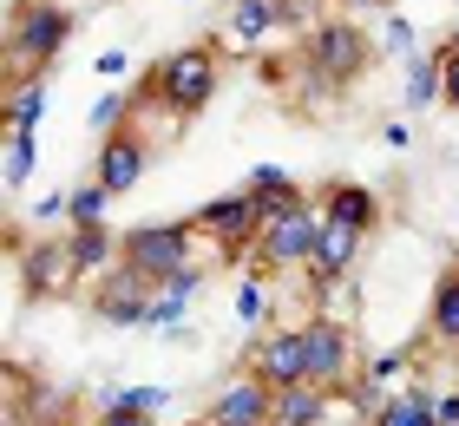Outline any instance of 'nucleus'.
Here are the masks:
<instances>
[{
    "label": "nucleus",
    "instance_id": "obj_1",
    "mask_svg": "<svg viewBox=\"0 0 459 426\" xmlns=\"http://www.w3.org/2000/svg\"><path fill=\"white\" fill-rule=\"evenodd\" d=\"M73 39V7L59 0H13L7 20V79H47V66Z\"/></svg>",
    "mask_w": 459,
    "mask_h": 426
},
{
    "label": "nucleus",
    "instance_id": "obj_2",
    "mask_svg": "<svg viewBox=\"0 0 459 426\" xmlns=\"http://www.w3.org/2000/svg\"><path fill=\"white\" fill-rule=\"evenodd\" d=\"M197 256H223V249L197 230V217H171V223H138V230H125L118 263H132L138 275H152V283H171V275L197 269Z\"/></svg>",
    "mask_w": 459,
    "mask_h": 426
},
{
    "label": "nucleus",
    "instance_id": "obj_3",
    "mask_svg": "<svg viewBox=\"0 0 459 426\" xmlns=\"http://www.w3.org/2000/svg\"><path fill=\"white\" fill-rule=\"evenodd\" d=\"M302 59V85L308 92H342V85H354L368 73L374 59V39L361 33V20H322V27H308V47L296 53Z\"/></svg>",
    "mask_w": 459,
    "mask_h": 426
},
{
    "label": "nucleus",
    "instance_id": "obj_4",
    "mask_svg": "<svg viewBox=\"0 0 459 426\" xmlns=\"http://www.w3.org/2000/svg\"><path fill=\"white\" fill-rule=\"evenodd\" d=\"M217 79H223L217 47H178V53L152 73V92H158L164 112H171V118L184 125V118H197L204 105L217 99Z\"/></svg>",
    "mask_w": 459,
    "mask_h": 426
},
{
    "label": "nucleus",
    "instance_id": "obj_5",
    "mask_svg": "<svg viewBox=\"0 0 459 426\" xmlns=\"http://www.w3.org/2000/svg\"><path fill=\"white\" fill-rule=\"evenodd\" d=\"M322 204H296V210H282V217H269L263 223V237L256 249H249V263H263L269 275H308L316 269V243H322Z\"/></svg>",
    "mask_w": 459,
    "mask_h": 426
},
{
    "label": "nucleus",
    "instance_id": "obj_6",
    "mask_svg": "<svg viewBox=\"0 0 459 426\" xmlns=\"http://www.w3.org/2000/svg\"><path fill=\"white\" fill-rule=\"evenodd\" d=\"M302 348H308V380L328 394H348L354 387V335L335 315H308L302 322Z\"/></svg>",
    "mask_w": 459,
    "mask_h": 426
},
{
    "label": "nucleus",
    "instance_id": "obj_7",
    "mask_svg": "<svg viewBox=\"0 0 459 426\" xmlns=\"http://www.w3.org/2000/svg\"><path fill=\"white\" fill-rule=\"evenodd\" d=\"M152 295H158L152 275H138L132 263H112L92 283V315L106 328H144V322H152Z\"/></svg>",
    "mask_w": 459,
    "mask_h": 426
},
{
    "label": "nucleus",
    "instance_id": "obj_8",
    "mask_svg": "<svg viewBox=\"0 0 459 426\" xmlns=\"http://www.w3.org/2000/svg\"><path fill=\"white\" fill-rule=\"evenodd\" d=\"M197 230H204L223 256H249V249H256V237H263V210H256L249 190H230V197H211V204L197 210Z\"/></svg>",
    "mask_w": 459,
    "mask_h": 426
},
{
    "label": "nucleus",
    "instance_id": "obj_9",
    "mask_svg": "<svg viewBox=\"0 0 459 426\" xmlns=\"http://www.w3.org/2000/svg\"><path fill=\"white\" fill-rule=\"evenodd\" d=\"M144 164H152V138H144V125H125V132L99 138V164H92V178L106 184L112 197H125V190H138Z\"/></svg>",
    "mask_w": 459,
    "mask_h": 426
},
{
    "label": "nucleus",
    "instance_id": "obj_10",
    "mask_svg": "<svg viewBox=\"0 0 459 426\" xmlns=\"http://www.w3.org/2000/svg\"><path fill=\"white\" fill-rule=\"evenodd\" d=\"M13 263H20V283H27V295H66L79 283V269H73V249L66 243H53V237H39L27 249H13Z\"/></svg>",
    "mask_w": 459,
    "mask_h": 426
},
{
    "label": "nucleus",
    "instance_id": "obj_11",
    "mask_svg": "<svg viewBox=\"0 0 459 426\" xmlns=\"http://www.w3.org/2000/svg\"><path fill=\"white\" fill-rule=\"evenodd\" d=\"M249 374H263L269 387H296L308 380V348H302V322L296 328H276L256 341V354H249Z\"/></svg>",
    "mask_w": 459,
    "mask_h": 426
},
{
    "label": "nucleus",
    "instance_id": "obj_12",
    "mask_svg": "<svg viewBox=\"0 0 459 426\" xmlns=\"http://www.w3.org/2000/svg\"><path fill=\"white\" fill-rule=\"evenodd\" d=\"M361 249H368L361 230H348V223L328 217L322 223V243H316V269H308V283H342V275H354V269H361Z\"/></svg>",
    "mask_w": 459,
    "mask_h": 426
},
{
    "label": "nucleus",
    "instance_id": "obj_13",
    "mask_svg": "<svg viewBox=\"0 0 459 426\" xmlns=\"http://www.w3.org/2000/svg\"><path fill=\"white\" fill-rule=\"evenodd\" d=\"M204 289H211V269H204V263L184 269V275H171V283H158V295H152V322H144V328H152V335L184 328V309H191Z\"/></svg>",
    "mask_w": 459,
    "mask_h": 426
},
{
    "label": "nucleus",
    "instance_id": "obj_14",
    "mask_svg": "<svg viewBox=\"0 0 459 426\" xmlns=\"http://www.w3.org/2000/svg\"><path fill=\"white\" fill-rule=\"evenodd\" d=\"M269 413H276V387H269L263 374L230 380V387L211 400V420H217V426H237V420H269Z\"/></svg>",
    "mask_w": 459,
    "mask_h": 426
},
{
    "label": "nucleus",
    "instance_id": "obj_15",
    "mask_svg": "<svg viewBox=\"0 0 459 426\" xmlns=\"http://www.w3.org/2000/svg\"><path fill=\"white\" fill-rule=\"evenodd\" d=\"M316 204H322V217H335V223H348V230H361V237H374V223H381V197H374L368 184H348V178H335Z\"/></svg>",
    "mask_w": 459,
    "mask_h": 426
},
{
    "label": "nucleus",
    "instance_id": "obj_16",
    "mask_svg": "<svg viewBox=\"0 0 459 426\" xmlns=\"http://www.w3.org/2000/svg\"><path fill=\"white\" fill-rule=\"evenodd\" d=\"M243 190L256 197L263 223H269V217H282V210H296V204H308V197H302V184L289 178L282 164H249V170H243Z\"/></svg>",
    "mask_w": 459,
    "mask_h": 426
},
{
    "label": "nucleus",
    "instance_id": "obj_17",
    "mask_svg": "<svg viewBox=\"0 0 459 426\" xmlns=\"http://www.w3.org/2000/svg\"><path fill=\"white\" fill-rule=\"evenodd\" d=\"M328 407H335V394L316 387V380H296V387H276V426H328Z\"/></svg>",
    "mask_w": 459,
    "mask_h": 426
},
{
    "label": "nucleus",
    "instance_id": "obj_18",
    "mask_svg": "<svg viewBox=\"0 0 459 426\" xmlns=\"http://www.w3.org/2000/svg\"><path fill=\"white\" fill-rule=\"evenodd\" d=\"M66 249H73V269H79V283H99L112 263H118V249H125V237H112L106 223L99 230H73L66 237Z\"/></svg>",
    "mask_w": 459,
    "mask_h": 426
},
{
    "label": "nucleus",
    "instance_id": "obj_19",
    "mask_svg": "<svg viewBox=\"0 0 459 426\" xmlns=\"http://www.w3.org/2000/svg\"><path fill=\"white\" fill-rule=\"evenodd\" d=\"M374 426H440V394L420 387V380H413V387H394V400L374 413Z\"/></svg>",
    "mask_w": 459,
    "mask_h": 426
},
{
    "label": "nucleus",
    "instance_id": "obj_20",
    "mask_svg": "<svg viewBox=\"0 0 459 426\" xmlns=\"http://www.w3.org/2000/svg\"><path fill=\"white\" fill-rule=\"evenodd\" d=\"M427 335L440 341V348L459 354V263L433 283V309H427Z\"/></svg>",
    "mask_w": 459,
    "mask_h": 426
},
{
    "label": "nucleus",
    "instance_id": "obj_21",
    "mask_svg": "<svg viewBox=\"0 0 459 426\" xmlns=\"http://www.w3.org/2000/svg\"><path fill=\"white\" fill-rule=\"evenodd\" d=\"M47 125V79H7V132H33Z\"/></svg>",
    "mask_w": 459,
    "mask_h": 426
},
{
    "label": "nucleus",
    "instance_id": "obj_22",
    "mask_svg": "<svg viewBox=\"0 0 459 426\" xmlns=\"http://www.w3.org/2000/svg\"><path fill=\"white\" fill-rule=\"evenodd\" d=\"M276 27H282L276 0H237V7H230V39H237V47H256V39H269Z\"/></svg>",
    "mask_w": 459,
    "mask_h": 426
},
{
    "label": "nucleus",
    "instance_id": "obj_23",
    "mask_svg": "<svg viewBox=\"0 0 459 426\" xmlns=\"http://www.w3.org/2000/svg\"><path fill=\"white\" fill-rule=\"evenodd\" d=\"M446 99V73H440V53H413L407 59V105L420 112V105Z\"/></svg>",
    "mask_w": 459,
    "mask_h": 426
},
{
    "label": "nucleus",
    "instance_id": "obj_24",
    "mask_svg": "<svg viewBox=\"0 0 459 426\" xmlns=\"http://www.w3.org/2000/svg\"><path fill=\"white\" fill-rule=\"evenodd\" d=\"M33 164H39L33 132H7V152H0V178H7V190L27 184V178H33Z\"/></svg>",
    "mask_w": 459,
    "mask_h": 426
},
{
    "label": "nucleus",
    "instance_id": "obj_25",
    "mask_svg": "<svg viewBox=\"0 0 459 426\" xmlns=\"http://www.w3.org/2000/svg\"><path fill=\"white\" fill-rule=\"evenodd\" d=\"M106 210H112V190L92 178V184L73 190V210H66V217H73V230H99V223H106Z\"/></svg>",
    "mask_w": 459,
    "mask_h": 426
},
{
    "label": "nucleus",
    "instance_id": "obj_26",
    "mask_svg": "<svg viewBox=\"0 0 459 426\" xmlns=\"http://www.w3.org/2000/svg\"><path fill=\"white\" fill-rule=\"evenodd\" d=\"M86 125H92L99 138L125 132V125H132V92H99V99H92V112H86Z\"/></svg>",
    "mask_w": 459,
    "mask_h": 426
},
{
    "label": "nucleus",
    "instance_id": "obj_27",
    "mask_svg": "<svg viewBox=\"0 0 459 426\" xmlns=\"http://www.w3.org/2000/svg\"><path fill=\"white\" fill-rule=\"evenodd\" d=\"M269 315H276V302H269V289L256 283V275H243V289H237V322H243V328H263Z\"/></svg>",
    "mask_w": 459,
    "mask_h": 426
},
{
    "label": "nucleus",
    "instance_id": "obj_28",
    "mask_svg": "<svg viewBox=\"0 0 459 426\" xmlns=\"http://www.w3.org/2000/svg\"><path fill=\"white\" fill-rule=\"evenodd\" d=\"M433 53H440V73H446V105L459 112V27H453V33H446Z\"/></svg>",
    "mask_w": 459,
    "mask_h": 426
},
{
    "label": "nucleus",
    "instance_id": "obj_29",
    "mask_svg": "<svg viewBox=\"0 0 459 426\" xmlns=\"http://www.w3.org/2000/svg\"><path fill=\"white\" fill-rule=\"evenodd\" d=\"M381 53H394V59L413 53V20H407V13H387V27H381Z\"/></svg>",
    "mask_w": 459,
    "mask_h": 426
},
{
    "label": "nucleus",
    "instance_id": "obj_30",
    "mask_svg": "<svg viewBox=\"0 0 459 426\" xmlns=\"http://www.w3.org/2000/svg\"><path fill=\"white\" fill-rule=\"evenodd\" d=\"M158 413H138L132 400H118V407H99V426H152Z\"/></svg>",
    "mask_w": 459,
    "mask_h": 426
},
{
    "label": "nucleus",
    "instance_id": "obj_31",
    "mask_svg": "<svg viewBox=\"0 0 459 426\" xmlns=\"http://www.w3.org/2000/svg\"><path fill=\"white\" fill-rule=\"evenodd\" d=\"M118 400H132L138 413H164V400H171V394H164V387H125Z\"/></svg>",
    "mask_w": 459,
    "mask_h": 426
},
{
    "label": "nucleus",
    "instance_id": "obj_32",
    "mask_svg": "<svg viewBox=\"0 0 459 426\" xmlns=\"http://www.w3.org/2000/svg\"><path fill=\"white\" fill-rule=\"evenodd\" d=\"M125 66H132V53H125V47H106V53L92 59V73H99V79H118Z\"/></svg>",
    "mask_w": 459,
    "mask_h": 426
},
{
    "label": "nucleus",
    "instance_id": "obj_33",
    "mask_svg": "<svg viewBox=\"0 0 459 426\" xmlns=\"http://www.w3.org/2000/svg\"><path fill=\"white\" fill-rule=\"evenodd\" d=\"M66 210H73V197H39V204H33V217H39V230H47L53 217H66Z\"/></svg>",
    "mask_w": 459,
    "mask_h": 426
},
{
    "label": "nucleus",
    "instance_id": "obj_34",
    "mask_svg": "<svg viewBox=\"0 0 459 426\" xmlns=\"http://www.w3.org/2000/svg\"><path fill=\"white\" fill-rule=\"evenodd\" d=\"M276 13H282V27H302V20H308V0H276Z\"/></svg>",
    "mask_w": 459,
    "mask_h": 426
},
{
    "label": "nucleus",
    "instance_id": "obj_35",
    "mask_svg": "<svg viewBox=\"0 0 459 426\" xmlns=\"http://www.w3.org/2000/svg\"><path fill=\"white\" fill-rule=\"evenodd\" d=\"M335 7H348V13H387L394 0H335Z\"/></svg>",
    "mask_w": 459,
    "mask_h": 426
},
{
    "label": "nucleus",
    "instance_id": "obj_36",
    "mask_svg": "<svg viewBox=\"0 0 459 426\" xmlns=\"http://www.w3.org/2000/svg\"><path fill=\"white\" fill-rule=\"evenodd\" d=\"M440 426H459V394H440Z\"/></svg>",
    "mask_w": 459,
    "mask_h": 426
},
{
    "label": "nucleus",
    "instance_id": "obj_37",
    "mask_svg": "<svg viewBox=\"0 0 459 426\" xmlns=\"http://www.w3.org/2000/svg\"><path fill=\"white\" fill-rule=\"evenodd\" d=\"M184 426H217V420H211V413H197V420H184Z\"/></svg>",
    "mask_w": 459,
    "mask_h": 426
},
{
    "label": "nucleus",
    "instance_id": "obj_38",
    "mask_svg": "<svg viewBox=\"0 0 459 426\" xmlns=\"http://www.w3.org/2000/svg\"><path fill=\"white\" fill-rule=\"evenodd\" d=\"M237 426H276V420H237Z\"/></svg>",
    "mask_w": 459,
    "mask_h": 426
}]
</instances>
